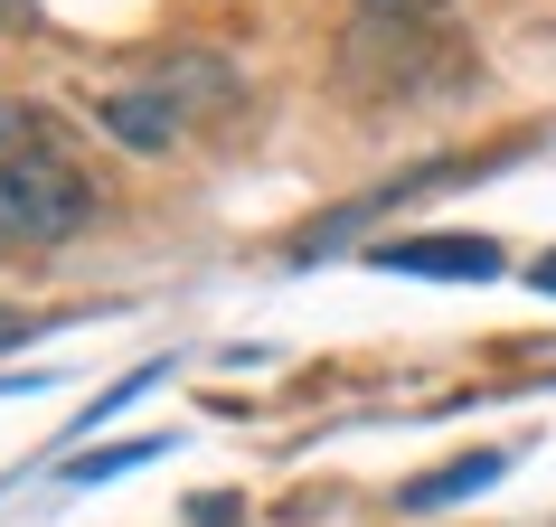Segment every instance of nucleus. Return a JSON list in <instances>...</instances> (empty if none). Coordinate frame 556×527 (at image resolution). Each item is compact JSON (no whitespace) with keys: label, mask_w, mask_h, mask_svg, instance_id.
<instances>
[{"label":"nucleus","mask_w":556,"mask_h":527,"mask_svg":"<svg viewBox=\"0 0 556 527\" xmlns=\"http://www.w3.org/2000/svg\"><path fill=\"white\" fill-rule=\"evenodd\" d=\"M94 217V179L76 151H29L0 170V245H66Z\"/></svg>","instance_id":"nucleus-1"},{"label":"nucleus","mask_w":556,"mask_h":527,"mask_svg":"<svg viewBox=\"0 0 556 527\" xmlns=\"http://www.w3.org/2000/svg\"><path fill=\"white\" fill-rule=\"evenodd\" d=\"M387 273H425V283H491L500 273V245H481V235H396V245H378Z\"/></svg>","instance_id":"nucleus-2"},{"label":"nucleus","mask_w":556,"mask_h":527,"mask_svg":"<svg viewBox=\"0 0 556 527\" xmlns=\"http://www.w3.org/2000/svg\"><path fill=\"white\" fill-rule=\"evenodd\" d=\"M94 123H104L114 142H132V151H170L189 114H179L170 94H94Z\"/></svg>","instance_id":"nucleus-3"},{"label":"nucleus","mask_w":556,"mask_h":527,"mask_svg":"<svg viewBox=\"0 0 556 527\" xmlns=\"http://www.w3.org/2000/svg\"><path fill=\"white\" fill-rule=\"evenodd\" d=\"M500 471H509V452H471V462H443L434 480H415L406 509H443V499H471V490H491Z\"/></svg>","instance_id":"nucleus-4"},{"label":"nucleus","mask_w":556,"mask_h":527,"mask_svg":"<svg viewBox=\"0 0 556 527\" xmlns=\"http://www.w3.org/2000/svg\"><path fill=\"white\" fill-rule=\"evenodd\" d=\"M29 151H66V132H58L48 104H20V94H10V104H0V170L29 160Z\"/></svg>","instance_id":"nucleus-5"},{"label":"nucleus","mask_w":556,"mask_h":527,"mask_svg":"<svg viewBox=\"0 0 556 527\" xmlns=\"http://www.w3.org/2000/svg\"><path fill=\"white\" fill-rule=\"evenodd\" d=\"M151 452H170V442H114V452H94V462H66V480H104V471H132V462H151Z\"/></svg>","instance_id":"nucleus-6"},{"label":"nucleus","mask_w":556,"mask_h":527,"mask_svg":"<svg viewBox=\"0 0 556 527\" xmlns=\"http://www.w3.org/2000/svg\"><path fill=\"white\" fill-rule=\"evenodd\" d=\"M358 10H378V20H425V10H443V0H358Z\"/></svg>","instance_id":"nucleus-7"},{"label":"nucleus","mask_w":556,"mask_h":527,"mask_svg":"<svg viewBox=\"0 0 556 527\" xmlns=\"http://www.w3.org/2000/svg\"><path fill=\"white\" fill-rule=\"evenodd\" d=\"M20 339H29V321H20V311H0V349H20Z\"/></svg>","instance_id":"nucleus-8"},{"label":"nucleus","mask_w":556,"mask_h":527,"mask_svg":"<svg viewBox=\"0 0 556 527\" xmlns=\"http://www.w3.org/2000/svg\"><path fill=\"white\" fill-rule=\"evenodd\" d=\"M528 283H538V293H556V255H538V264H528Z\"/></svg>","instance_id":"nucleus-9"}]
</instances>
